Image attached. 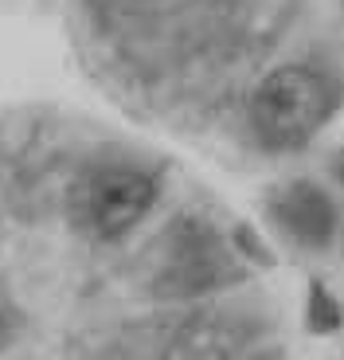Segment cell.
<instances>
[{
    "label": "cell",
    "mask_w": 344,
    "mask_h": 360,
    "mask_svg": "<svg viewBox=\"0 0 344 360\" xmlns=\"http://www.w3.org/2000/svg\"><path fill=\"white\" fill-rule=\"evenodd\" d=\"M8 341H12V317L4 314V309H0V349H4Z\"/></svg>",
    "instance_id": "5b68a950"
},
{
    "label": "cell",
    "mask_w": 344,
    "mask_h": 360,
    "mask_svg": "<svg viewBox=\"0 0 344 360\" xmlns=\"http://www.w3.org/2000/svg\"><path fill=\"white\" fill-rule=\"evenodd\" d=\"M270 216L293 243L309 251H325L336 235V207L329 192L313 180H293L270 196Z\"/></svg>",
    "instance_id": "3957f363"
},
{
    "label": "cell",
    "mask_w": 344,
    "mask_h": 360,
    "mask_svg": "<svg viewBox=\"0 0 344 360\" xmlns=\"http://www.w3.org/2000/svg\"><path fill=\"white\" fill-rule=\"evenodd\" d=\"M137 4H157V0H137Z\"/></svg>",
    "instance_id": "8992f818"
},
{
    "label": "cell",
    "mask_w": 344,
    "mask_h": 360,
    "mask_svg": "<svg viewBox=\"0 0 344 360\" xmlns=\"http://www.w3.org/2000/svg\"><path fill=\"white\" fill-rule=\"evenodd\" d=\"M309 329L313 333H333V329H340V306H336V297L329 294L321 282H313L309 286Z\"/></svg>",
    "instance_id": "277c9868"
},
{
    "label": "cell",
    "mask_w": 344,
    "mask_h": 360,
    "mask_svg": "<svg viewBox=\"0 0 344 360\" xmlns=\"http://www.w3.org/2000/svg\"><path fill=\"white\" fill-rule=\"evenodd\" d=\"M336 110V90L313 67L282 63L251 94V129L266 149H301Z\"/></svg>",
    "instance_id": "6da1fadb"
},
{
    "label": "cell",
    "mask_w": 344,
    "mask_h": 360,
    "mask_svg": "<svg viewBox=\"0 0 344 360\" xmlns=\"http://www.w3.org/2000/svg\"><path fill=\"white\" fill-rule=\"evenodd\" d=\"M82 224L98 239H121L149 216L157 180L137 169H106L82 184Z\"/></svg>",
    "instance_id": "7a4b0ae2"
}]
</instances>
